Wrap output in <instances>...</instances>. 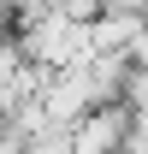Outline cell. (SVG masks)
I'll list each match as a JSON object with an SVG mask.
<instances>
[{
	"label": "cell",
	"instance_id": "cell-1",
	"mask_svg": "<svg viewBox=\"0 0 148 154\" xmlns=\"http://www.w3.org/2000/svg\"><path fill=\"white\" fill-rule=\"evenodd\" d=\"M12 48H18L36 71H71L89 59V30L54 6H36V12H24L12 18Z\"/></svg>",
	"mask_w": 148,
	"mask_h": 154
},
{
	"label": "cell",
	"instance_id": "cell-2",
	"mask_svg": "<svg viewBox=\"0 0 148 154\" xmlns=\"http://www.w3.org/2000/svg\"><path fill=\"white\" fill-rule=\"evenodd\" d=\"M125 148V107H89L65 131V154H119Z\"/></svg>",
	"mask_w": 148,
	"mask_h": 154
}]
</instances>
